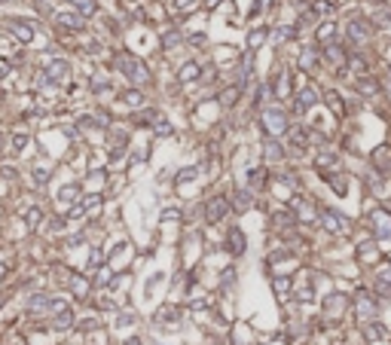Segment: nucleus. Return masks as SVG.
<instances>
[{
  "mask_svg": "<svg viewBox=\"0 0 391 345\" xmlns=\"http://www.w3.org/2000/svg\"><path fill=\"white\" fill-rule=\"evenodd\" d=\"M74 3L79 6V13H86V16L92 13V9H95V3H92V0H74Z\"/></svg>",
  "mask_w": 391,
  "mask_h": 345,
  "instance_id": "obj_2",
  "label": "nucleus"
},
{
  "mask_svg": "<svg viewBox=\"0 0 391 345\" xmlns=\"http://www.w3.org/2000/svg\"><path fill=\"white\" fill-rule=\"evenodd\" d=\"M13 31H16V37H19L21 43L31 40V25H25V21H13Z\"/></svg>",
  "mask_w": 391,
  "mask_h": 345,
  "instance_id": "obj_1",
  "label": "nucleus"
},
{
  "mask_svg": "<svg viewBox=\"0 0 391 345\" xmlns=\"http://www.w3.org/2000/svg\"><path fill=\"white\" fill-rule=\"evenodd\" d=\"M59 21L61 25H71V28H79V19H74V16H59Z\"/></svg>",
  "mask_w": 391,
  "mask_h": 345,
  "instance_id": "obj_3",
  "label": "nucleus"
},
{
  "mask_svg": "<svg viewBox=\"0 0 391 345\" xmlns=\"http://www.w3.org/2000/svg\"><path fill=\"white\" fill-rule=\"evenodd\" d=\"M3 272H6V266H3V263H0V275H3Z\"/></svg>",
  "mask_w": 391,
  "mask_h": 345,
  "instance_id": "obj_4",
  "label": "nucleus"
}]
</instances>
